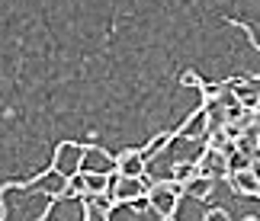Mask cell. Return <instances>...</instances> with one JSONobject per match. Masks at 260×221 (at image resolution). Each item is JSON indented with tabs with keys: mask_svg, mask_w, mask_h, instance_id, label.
Wrapping results in <instances>:
<instances>
[{
	"mask_svg": "<svg viewBox=\"0 0 260 221\" xmlns=\"http://www.w3.org/2000/svg\"><path fill=\"white\" fill-rule=\"evenodd\" d=\"M119 170H122L125 176H138V173H142V154H125Z\"/></svg>",
	"mask_w": 260,
	"mask_h": 221,
	"instance_id": "1",
	"label": "cell"
}]
</instances>
